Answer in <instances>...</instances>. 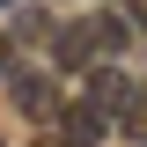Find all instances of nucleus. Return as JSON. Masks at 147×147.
Wrapping results in <instances>:
<instances>
[{"label":"nucleus","instance_id":"nucleus-1","mask_svg":"<svg viewBox=\"0 0 147 147\" xmlns=\"http://www.w3.org/2000/svg\"><path fill=\"white\" fill-rule=\"evenodd\" d=\"M132 44V22L125 15H81V22H59L52 30V59L66 74H96L110 52H125Z\"/></svg>","mask_w":147,"mask_h":147},{"label":"nucleus","instance_id":"nucleus-2","mask_svg":"<svg viewBox=\"0 0 147 147\" xmlns=\"http://www.w3.org/2000/svg\"><path fill=\"white\" fill-rule=\"evenodd\" d=\"M132 96H140V81H132V74H118V66H96V74H88V96H81V103H88L96 118L110 125V118H125V110H132Z\"/></svg>","mask_w":147,"mask_h":147},{"label":"nucleus","instance_id":"nucleus-3","mask_svg":"<svg viewBox=\"0 0 147 147\" xmlns=\"http://www.w3.org/2000/svg\"><path fill=\"white\" fill-rule=\"evenodd\" d=\"M7 96H15V110L22 118H37V125H44V118H59V81L52 74H7Z\"/></svg>","mask_w":147,"mask_h":147},{"label":"nucleus","instance_id":"nucleus-4","mask_svg":"<svg viewBox=\"0 0 147 147\" xmlns=\"http://www.w3.org/2000/svg\"><path fill=\"white\" fill-rule=\"evenodd\" d=\"M96 132H103V118H96L88 103H66V140L74 147H96Z\"/></svg>","mask_w":147,"mask_h":147},{"label":"nucleus","instance_id":"nucleus-5","mask_svg":"<svg viewBox=\"0 0 147 147\" xmlns=\"http://www.w3.org/2000/svg\"><path fill=\"white\" fill-rule=\"evenodd\" d=\"M118 125H125V132H132V140H140V147H147V88H140V96H132V110H125V118H118Z\"/></svg>","mask_w":147,"mask_h":147},{"label":"nucleus","instance_id":"nucleus-6","mask_svg":"<svg viewBox=\"0 0 147 147\" xmlns=\"http://www.w3.org/2000/svg\"><path fill=\"white\" fill-rule=\"evenodd\" d=\"M125 22H147V0H125Z\"/></svg>","mask_w":147,"mask_h":147},{"label":"nucleus","instance_id":"nucleus-7","mask_svg":"<svg viewBox=\"0 0 147 147\" xmlns=\"http://www.w3.org/2000/svg\"><path fill=\"white\" fill-rule=\"evenodd\" d=\"M37 147H74V140H66V132H44V140H37Z\"/></svg>","mask_w":147,"mask_h":147},{"label":"nucleus","instance_id":"nucleus-8","mask_svg":"<svg viewBox=\"0 0 147 147\" xmlns=\"http://www.w3.org/2000/svg\"><path fill=\"white\" fill-rule=\"evenodd\" d=\"M0 147H7V140H0Z\"/></svg>","mask_w":147,"mask_h":147}]
</instances>
